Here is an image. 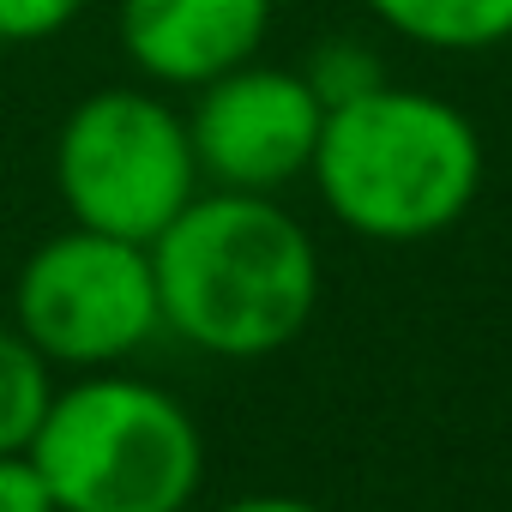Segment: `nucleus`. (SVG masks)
<instances>
[{
	"label": "nucleus",
	"mask_w": 512,
	"mask_h": 512,
	"mask_svg": "<svg viewBox=\"0 0 512 512\" xmlns=\"http://www.w3.org/2000/svg\"><path fill=\"white\" fill-rule=\"evenodd\" d=\"M145 253L163 332L223 362L290 350L320 308V247L272 193H193Z\"/></svg>",
	"instance_id": "f257e3e1"
},
{
	"label": "nucleus",
	"mask_w": 512,
	"mask_h": 512,
	"mask_svg": "<svg viewBox=\"0 0 512 512\" xmlns=\"http://www.w3.org/2000/svg\"><path fill=\"white\" fill-rule=\"evenodd\" d=\"M326 211L368 241L446 235L482 193V133L416 85H374L332 103L308 163Z\"/></svg>",
	"instance_id": "f03ea898"
},
{
	"label": "nucleus",
	"mask_w": 512,
	"mask_h": 512,
	"mask_svg": "<svg viewBox=\"0 0 512 512\" xmlns=\"http://www.w3.org/2000/svg\"><path fill=\"white\" fill-rule=\"evenodd\" d=\"M31 458L61 512H187L205 482V434L187 404L109 368L55 392Z\"/></svg>",
	"instance_id": "7ed1b4c3"
},
{
	"label": "nucleus",
	"mask_w": 512,
	"mask_h": 512,
	"mask_svg": "<svg viewBox=\"0 0 512 512\" xmlns=\"http://www.w3.org/2000/svg\"><path fill=\"white\" fill-rule=\"evenodd\" d=\"M55 193L73 223L151 247L199 193L187 115L139 85L91 91L55 133Z\"/></svg>",
	"instance_id": "20e7f679"
},
{
	"label": "nucleus",
	"mask_w": 512,
	"mask_h": 512,
	"mask_svg": "<svg viewBox=\"0 0 512 512\" xmlns=\"http://www.w3.org/2000/svg\"><path fill=\"white\" fill-rule=\"evenodd\" d=\"M13 326L55 362V368H115L139 356L157 332V278L139 241L103 229H61L49 235L13 284Z\"/></svg>",
	"instance_id": "39448f33"
},
{
	"label": "nucleus",
	"mask_w": 512,
	"mask_h": 512,
	"mask_svg": "<svg viewBox=\"0 0 512 512\" xmlns=\"http://www.w3.org/2000/svg\"><path fill=\"white\" fill-rule=\"evenodd\" d=\"M326 103L314 85L290 67H266L260 55L199 85V103L187 115L199 181L229 193H278L296 175H308L320 145Z\"/></svg>",
	"instance_id": "423d86ee"
},
{
	"label": "nucleus",
	"mask_w": 512,
	"mask_h": 512,
	"mask_svg": "<svg viewBox=\"0 0 512 512\" xmlns=\"http://www.w3.org/2000/svg\"><path fill=\"white\" fill-rule=\"evenodd\" d=\"M272 0H121L127 61L169 91H199L260 55Z\"/></svg>",
	"instance_id": "0eeeda50"
},
{
	"label": "nucleus",
	"mask_w": 512,
	"mask_h": 512,
	"mask_svg": "<svg viewBox=\"0 0 512 512\" xmlns=\"http://www.w3.org/2000/svg\"><path fill=\"white\" fill-rule=\"evenodd\" d=\"M362 7L422 43V49H446V55H476L494 43H512V0H362Z\"/></svg>",
	"instance_id": "6e6552de"
},
{
	"label": "nucleus",
	"mask_w": 512,
	"mask_h": 512,
	"mask_svg": "<svg viewBox=\"0 0 512 512\" xmlns=\"http://www.w3.org/2000/svg\"><path fill=\"white\" fill-rule=\"evenodd\" d=\"M55 392V362L19 326H0V452H31Z\"/></svg>",
	"instance_id": "1a4fd4ad"
},
{
	"label": "nucleus",
	"mask_w": 512,
	"mask_h": 512,
	"mask_svg": "<svg viewBox=\"0 0 512 512\" xmlns=\"http://www.w3.org/2000/svg\"><path fill=\"white\" fill-rule=\"evenodd\" d=\"M302 79H308V85H314V97L332 109V103H350V97L374 91L386 73H380V61H374L362 43L338 37V43H320V49H314V61L302 67Z\"/></svg>",
	"instance_id": "9d476101"
},
{
	"label": "nucleus",
	"mask_w": 512,
	"mask_h": 512,
	"mask_svg": "<svg viewBox=\"0 0 512 512\" xmlns=\"http://www.w3.org/2000/svg\"><path fill=\"white\" fill-rule=\"evenodd\" d=\"M85 13V0H0V43H49Z\"/></svg>",
	"instance_id": "9b49d317"
},
{
	"label": "nucleus",
	"mask_w": 512,
	"mask_h": 512,
	"mask_svg": "<svg viewBox=\"0 0 512 512\" xmlns=\"http://www.w3.org/2000/svg\"><path fill=\"white\" fill-rule=\"evenodd\" d=\"M0 512H61L31 452H0Z\"/></svg>",
	"instance_id": "f8f14e48"
},
{
	"label": "nucleus",
	"mask_w": 512,
	"mask_h": 512,
	"mask_svg": "<svg viewBox=\"0 0 512 512\" xmlns=\"http://www.w3.org/2000/svg\"><path fill=\"white\" fill-rule=\"evenodd\" d=\"M217 512H320V506L290 500V494H247V500H229V506H217Z\"/></svg>",
	"instance_id": "ddd939ff"
}]
</instances>
